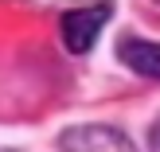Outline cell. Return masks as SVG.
<instances>
[{"label":"cell","instance_id":"6da1fadb","mask_svg":"<svg viewBox=\"0 0 160 152\" xmlns=\"http://www.w3.org/2000/svg\"><path fill=\"white\" fill-rule=\"evenodd\" d=\"M109 12H113V4H109V0H98V4H90V8H74V12H67V16H62V23H59L67 51L86 55L94 43H98V31L106 27Z\"/></svg>","mask_w":160,"mask_h":152},{"label":"cell","instance_id":"7a4b0ae2","mask_svg":"<svg viewBox=\"0 0 160 152\" xmlns=\"http://www.w3.org/2000/svg\"><path fill=\"white\" fill-rule=\"evenodd\" d=\"M62 152H137L129 137L113 125H78L59 137Z\"/></svg>","mask_w":160,"mask_h":152},{"label":"cell","instance_id":"3957f363","mask_svg":"<svg viewBox=\"0 0 160 152\" xmlns=\"http://www.w3.org/2000/svg\"><path fill=\"white\" fill-rule=\"evenodd\" d=\"M117 55L125 59V66L137 70L145 78H160V43H148V39H121Z\"/></svg>","mask_w":160,"mask_h":152},{"label":"cell","instance_id":"277c9868","mask_svg":"<svg viewBox=\"0 0 160 152\" xmlns=\"http://www.w3.org/2000/svg\"><path fill=\"white\" fill-rule=\"evenodd\" d=\"M152 145H156V152H160V121H156V129H152Z\"/></svg>","mask_w":160,"mask_h":152}]
</instances>
